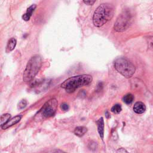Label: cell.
<instances>
[{
    "label": "cell",
    "mask_w": 153,
    "mask_h": 153,
    "mask_svg": "<svg viewBox=\"0 0 153 153\" xmlns=\"http://www.w3.org/2000/svg\"><path fill=\"white\" fill-rule=\"evenodd\" d=\"M114 14V7L112 4L103 3L94 11L93 23L96 27H101L111 20Z\"/></svg>",
    "instance_id": "obj_1"
},
{
    "label": "cell",
    "mask_w": 153,
    "mask_h": 153,
    "mask_svg": "<svg viewBox=\"0 0 153 153\" xmlns=\"http://www.w3.org/2000/svg\"><path fill=\"white\" fill-rule=\"evenodd\" d=\"M93 80L90 75L83 74L71 76L65 80L60 87L65 89L68 93H72L79 87L89 85Z\"/></svg>",
    "instance_id": "obj_2"
},
{
    "label": "cell",
    "mask_w": 153,
    "mask_h": 153,
    "mask_svg": "<svg viewBox=\"0 0 153 153\" xmlns=\"http://www.w3.org/2000/svg\"><path fill=\"white\" fill-rule=\"evenodd\" d=\"M42 65V58L36 54L30 57L27 62L23 75V80L25 82L31 81L38 73Z\"/></svg>",
    "instance_id": "obj_3"
},
{
    "label": "cell",
    "mask_w": 153,
    "mask_h": 153,
    "mask_svg": "<svg viewBox=\"0 0 153 153\" xmlns=\"http://www.w3.org/2000/svg\"><path fill=\"white\" fill-rule=\"evenodd\" d=\"M114 68L123 76L131 78L136 70L134 65L125 57H119L114 62Z\"/></svg>",
    "instance_id": "obj_4"
},
{
    "label": "cell",
    "mask_w": 153,
    "mask_h": 153,
    "mask_svg": "<svg viewBox=\"0 0 153 153\" xmlns=\"http://www.w3.org/2000/svg\"><path fill=\"white\" fill-rule=\"evenodd\" d=\"M132 22V15L130 11L124 10L117 17L114 29L118 32H122L126 30L131 25Z\"/></svg>",
    "instance_id": "obj_5"
},
{
    "label": "cell",
    "mask_w": 153,
    "mask_h": 153,
    "mask_svg": "<svg viewBox=\"0 0 153 153\" xmlns=\"http://www.w3.org/2000/svg\"><path fill=\"white\" fill-rule=\"evenodd\" d=\"M58 102L55 98H53L46 102L40 109L39 113L45 118L53 116L56 111Z\"/></svg>",
    "instance_id": "obj_6"
},
{
    "label": "cell",
    "mask_w": 153,
    "mask_h": 153,
    "mask_svg": "<svg viewBox=\"0 0 153 153\" xmlns=\"http://www.w3.org/2000/svg\"><path fill=\"white\" fill-rule=\"evenodd\" d=\"M131 81V85L132 89L136 90V91H142L145 87L143 82L139 79L135 78L133 79Z\"/></svg>",
    "instance_id": "obj_7"
},
{
    "label": "cell",
    "mask_w": 153,
    "mask_h": 153,
    "mask_svg": "<svg viewBox=\"0 0 153 153\" xmlns=\"http://www.w3.org/2000/svg\"><path fill=\"white\" fill-rule=\"evenodd\" d=\"M21 118H22L21 115H16V116L13 117L12 118L10 119L9 121L7 123H6L4 125L1 126V128L3 130H5V129H7V128L13 126V125L19 123L20 121Z\"/></svg>",
    "instance_id": "obj_8"
},
{
    "label": "cell",
    "mask_w": 153,
    "mask_h": 153,
    "mask_svg": "<svg viewBox=\"0 0 153 153\" xmlns=\"http://www.w3.org/2000/svg\"><path fill=\"white\" fill-rule=\"evenodd\" d=\"M146 110L145 105L142 102H137L133 106V111L137 114H141L143 113Z\"/></svg>",
    "instance_id": "obj_9"
},
{
    "label": "cell",
    "mask_w": 153,
    "mask_h": 153,
    "mask_svg": "<svg viewBox=\"0 0 153 153\" xmlns=\"http://www.w3.org/2000/svg\"><path fill=\"white\" fill-rule=\"evenodd\" d=\"M96 124L97 127V131L100 138L103 140L104 137V121L102 117L100 118L96 121Z\"/></svg>",
    "instance_id": "obj_10"
},
{
    "label": "cell",
    "mask_w": 153,
    "mask_h": 153,
    "mask_svg": "<svg viewBox=\"0 0 153 153\" xmlns=\"http://www.w3.org/2000/svg\"><path fill=\"white\" fill-rule=\"evenodd\" d=\"M36 7V4H32L29 7H28L27 8L26 13L22 16V19L25 21H28L30 19V17L32 16V14L33 12L35 11Z\"/></svg>",
    "instance_id": "obj_11"
},
{
    "label": "cell",
    "mask_w": 153,
    "mask_h": 153,
    "mask_svg": "<svg viewBox=\"0 0 153 153\" xmlns=\"http://www.w3.org/2000/svg\"><path fill=\"white\" fill-rule=\"evenodd\" d=\"M17 44V41L14 38H10L7 42L6 48H5V52L6 53H9L11 51H13L14 48L16 47Z\"/></svg>",
    "instance_id": "obj_12"
},
{
    "label": "cell",
    "mask_w": 153,
    "mask_h": 153,
    "mask_svg": "<svg viewBox=\"0 0 153 153\" xmlns=\"http://www.w3.org/2000/svg\"><path fill=\"white\" fill-rule=\"evenodd\" d=\"M87 128L84 126L76 127L74 131V134L79 137H81L83 135H84L87 133Z\"/></svg>",
    "instance_id": "obj_13"
},
{
    "label": "cell",
    "mask_w": 153,
    "mask_h": 153,
    "mask_svg": "<svg viewBox=\"0 0 153 153\" xmlns=\"http://www.w3.org/2000/svg\"><path fill=\"white\" fill-rule=\"evenodd\" d=\"M134 96L132 94L128 93L124 96V97L123 98V100L125 103L129 105L133 102V101L134 100Z\"/></svg>",
    "instance_id": "obj_14"
},
{
    "label": "cell",
    "mask_w": 153,
    "mask_h": 153,
    "mask_svg": "<svg viewBox=\"0 0 153 153\" xmlns=\"http://www.w3.org/2000/svg\"><path fill=\"white\" fill-rule=\"evenodd\" d=\"M10 117H11V115L10 114L7 113V114H2L1 117V120H0L1 127L4 125L6 123H7L10 119Z\"/></svg>",
    "instance_id": "obj_15"
},
{
    "label": "cell",
    "mask_w": 153,
    "mask_h": 153,
    "mask_svg": "<svg viewBox=\"0 0 153 153\" xmlns=\"http://www.w3.org/2000/svg\"><path fill=\"white\" fill-rule=\"evenodd\" d=\"M122 110L121 106L120 104H115L111 108V111L115 114L120 113Z\"/></svg>",
    "instance_id": "obj_16"
},
{
    "label": "cell",
    "mask_w": 153,
    "mask_h": 153,
    "mask_svg": "<svg viewBox=\"0 0 153 153\" xmlns=\"http://www.w3.org/2000/svg\"><path fill=\"white\" fill-rule=\"evenodd\" d=\"M27 105V102L25 99L21 100L17 104V108L19 109H24Z\"/></svg>",
    "instance_id": "obj_17"
},
{
    "label": "cell",
    "mask_w": 153,
    "mask_h": 153,
    "mask_svg": "<svg viewBox=\"0 0 153 153\" xmlns=\"http://www.w3.org/2000/svg\"><path fill=\"white\" fill-rule=\"evenodd\" d=\"M148 46L149 49L153 51V36H150L148 39Z\"/></svg>",
    "instance_id": "obj_18"
},
{
    "label": "cell",
    "mask_w": 153,
    "mask_h": 153,
    "mask_svg": "<svg viewBox=\"0 0 153 153\" xmlns=\"http://www.w3.org/2000/svg\"><path fill=\"white\" fill-rule=\"evenodd\" d=\"M97 143L93 141H91L89 143H88V148L92 150V151H94L97 148Z\"/></svg>",
    "instance_id": "obj_19"
},
{
    "label": "cell",
    "mask_w": 153,
    "mask_h": 153,
    "mask_svg": "<svg viewBox=\"0 0 153 153\" xmlns=\"http://www.w3.org/2000/svg\"><path fill=\"white\" fill-rule=\"evenodd\" d=\"M60 108H61V109L63 111H68L69 109V105L67 103H63L61 104Z\"/></svg>",
    "instance_id": "obj_20"
},
{
    "label": "cell",
    "mask_w": 153,
    "mask_h": 153,
    "mask_svg": "<svg viewBox=\"0 0 153 153\" xmlns=\"http://www.w3.org/2000/svg\"><path fill=\"white\" fill-rule=\"evenodd\" d=\"M83 2L86 5H92L96 2V1H84Z\"/></svg>",
    "instance_id": "obj_21"
},
{
    "label": "cell",
    "mask_w": 153,
    "mask_h": 153,
    "mask_svg": "<svg viewBox=\"0 0 153 153\" xmlns=\"http://www.w3.org/2000/svg\"><path fill=\"white\" fill-rule=\"evenodd\" d=\"M117 153H128V152L124 148H120L117 151Z\"/></svg>",
    "instance_id": "obj_22"
},
{
    "label": "cell",
    "mask_w": 153,
    "mask_h": 153,
    "mask_svg": "<svg viewBox=\"0 0 153 153\" xmlns=\"http://www.w3.org/2000/svg\"><path fill=\"white\" fill-rule=\"evenodd\" d=\"M53 152H54V153H65V152H63V151H62L61 150H59V149H56Z\"/></svg>",
    "instance_id": "obj_23"
}]
</instances>
